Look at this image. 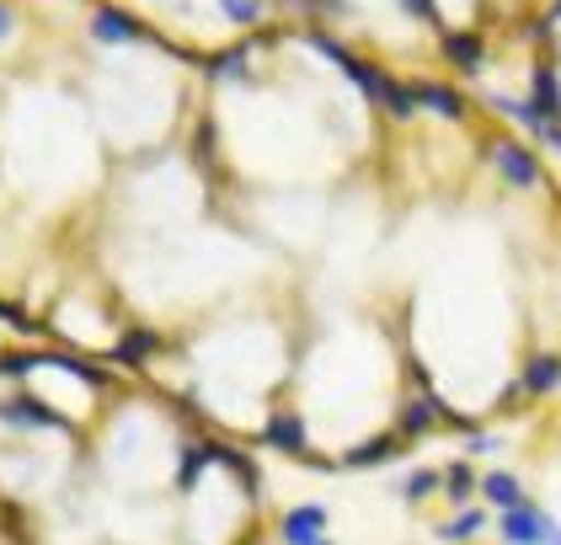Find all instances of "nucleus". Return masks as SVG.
<instances>
[{"label": "nucleus", "instance_id": "nucleus-1", "mask_svg": "<svg viewBox=\"0 0 561 545\" xmlns=\"http://www.w3.org/2000/svg\"><path fill=\"white\" fill-rule=\"evenodd\" d=\"M486 167L497 171L508 188H518V193L546 188V161L535 156L529 139H514V134H492V139H486Z\"/></svg>", "mask_w": 561, "mask_h": 545}, {"label": "nucleus", "instance_id": "nucleus-2", "mask_svg": "<svg viewBox=\"0 0 561 545\" xmlns=\"http://www.w3.org/2000/svg\"><path fill=\"white\" fill-rule=\"evenodd\" d=\"M497 541L503 545H561V519L546 503L524 498V503L497 513Z\"/></svg>", "mask_w": 561, "mask_h": 545}, {"label": "nucleus", "instance_id": "nucleus-3", "mask_svg": "<svg viewBox=\"0 0 561 545\" xmlns=\"http://www.w3.org/2000/svg\"><path fill=\"white\" fill-rule=\"evenodd\" d=\"M438 54L455 76L481 81L486 76V59H492V38L481 27H438Z\"/></svg>", "mask_w": 561, "mask_h": 545}, {"label": "nucleus", "instance_id": "nucleus-4", "mask_svg": "<svg viewBox=\"0 0 561 545\" xmlns=\"http://www.w3.org/2000/svg\"><path fill=\"white\" fill-rule=\"evenodd\" d=\"M0 428H16V433H65V412L48 407L44 396H33V390H11L0 401Z\"/></svg>", "mask_w": 561, "mask_h": 545}, {"label": "nucleus", "instance_id": "nucleus-5", "mask_svg": "<svg viewBox=\"0 0 561 545\" xmlns=\"http://www.w3.org/2000/svg\"><path fill=\"white\" fill-rule=\"evenodd\" d=\"M561 390V353L557 348H535L524 364H518V379L508 390V401H551Z\"/></svg>", "mask_w": 561, "mask_h": 545}, {"label": "nucleus", "instance_id": "nucleus-6", "mask_svg": "<svg viewBox=\"0 0 561 545\" xmlns=\"http://www.w3.org/2000/svg\"><path fill=\"white\" fill-rule=\"evenodd\" d=\"M481 107L492 113V118H503L508 128H518L529 145H546V134H551V118L529 102V96H508V91H481Z\"/></svg>", "mask_w": 561, "mask_h": 545}, {"label": "nucleus", "instance_id": "nucleus-7", "mask_svg": "<svg viewBox=\"0 0 561 545\" xmlns=\"http://www.w3.org/2000/svg\"><path fill=\"white\" fill-rule=\"evenodd\" d=\"M278 545H332L327 503H295L278 513Z\"/></svg>", "mask_w": 561, "mask_h": 545}, {"label": "nucleus", "instance_id": "nucleus-8", "mask_svg": "<svg viewBox=\"0 0 561 545\" xmlns=\"http://www.w3.org/2000/svg\"><path fill=\"white\" fill-rule=\"evenodd\" d=\"M262 444L278 450V455H289V461H310V422H305V412L278 407L273 418L262 422Z\"/></svg>", "mask_w": 561, "mask_h": 545}, {"label": "nucleus", "instance_id": "nucleus-9", "mask_svg": "<svg viewBox=\"0 0 561 545\" xmlns=\"http://www.w3.org/2000/svg\"><path fill=\"white\" fill-rule=\"evenodd\" d=\"M417 91V113H433L438 124H466L471 118V102H466V91L449 81H438V76H423V81H412Z\"/></svg>", "mask_w": 561, "mask_h": 545}, {"label": "nucleus", "instance_id": "nucleus-10", "mask_svg": "<svg viewBox=\"0 0 561 545\" xmlns=\"http://www.w3.org/2000/svg\"><path fill=\"white\" fill-rule=\"evenodd\" d=\"M412 444L396 433V428H386V433H375V439H358L347 455H337L332 461V470H380V465H390V461H401Z\"/></svg>", "mask_w": 561, "mask_h": 545}, {"label": "nucleus", "instance_id": "nucleus-11", "mask_svg": "<svg viewBox=\"0 0 561 545\" xmlns=\"http://www.w3.org/2000/svg\"><path fill=\"white\" fill-rule=\"evenodd\" d=\"M91 38L107 43V48H124V43H145L150 27H145L134 11H124V5H96V11H91Z\"/></svg>", "mask_w": 561, "mask_h": 545}, {"label": "nucleus", "instance_id": "nucleus-12", "mask_svg": "<svg viewBox=\"0 0 561 545\" xmlns=\"http://www.w3.org/2000/svg\"><path fill=\"white\" fill-rule=\"evenodd\" d=\"M524 498H529V492H524V476H518V470H508V465H486V470L476 476V503L492 508V513L524 503Z\"/></svg>", "mask_w": 561, "mask_h": 545}, {"label": "nucleus", "instance_id": "nucleus-13", "mask_svg": "<svg viewBox=\"0 0 561 545\" xmlns=\"http://www.w3.org/2000/svg\"><path fill=\"white\" fill-rule=\"evenodd\" d=\"M219 465V439H187L182 450H176V476L172 487L176 492H193L198 481H204V470Z\"/></svg>", "mask_w": 561, "mask_h": 545}, {"label": "nucleus", "instance_id": "nucleus-14", "mask_svg": "<svg viewBox=\"0 0 561 545\" xmlns=\"http://www.w3.org/2000/svg\"><path fill=\"white\" fill-rule=\"evenodd\" d=\"M476 476H481V465H476L471 455H455L449 465H438V498L449 508L476 503Z\"/></svg>", "mask_w": 561, "mask_h": 545}, {"label": "nucleus", "instance_id": "nucleus-15", "mask_svg": "<svg viewBox=\"0 0 561 545\" xmlns=\"http://www.w3.org/2000/svg\"><path fill=\"white\" fill-rule=\"evenodd\" d=\"M156 353H161V332L156 327H124L113 337V364H124V370H145Z\"/></svg>", "mask_w": 561, "mask_h": 545}, {"label": "nucleus", "instance_id": "nucleus-16", "mask_svg": "<svg viewBox=\"0 0 561 545\" xmlns=\"http://www.w3.org/2000/svg\"><path fill=\"white\" fill-rule=\"evenodd\" d=\"M529 102H535L551 124H561V70L551 59H535V65H529Z\"/></svg>", "mask_w": 561, "mask_h": 545}, {"label": "nucleus", "instance_id": "nucleus-17", "mask_svg": "<svg viewBox=\"0 0 561 545\" xmlns=\"http://www.w3.org/2000/svg\"><path fill=\"white\" fill-rule=\"evenodd\" d=\"M486 524H492V508H481V503L449 508V519L438 524V541H449V545H471L476 535H486Z\"/></svg>", "mask_w": 561, "mask_h": 545}, {"label": "nucleus", "instance_id": "nucleus-18", "mask_svg": "<svg viewBox=\"0 0 561 545\" xmlns=\"http://www.w3.org/2000/svg\"><path fill=\"white\" fill-rule=\"evenodd\" d=\"M438 498V465H412L407 476H401V503L423 508Z\"/></svg>", "mask_w": 561, "mask_h": 545}, {"label": "nucleus", "instance_id": "nucleus-19", "mask_svg": "<svg viewBox=\"0 0 561 545\" xmlns=\"http://www.w3.org/2000/svg\"><path fill=\"white\" fill-rule=\"evenodd\" d=\"M219 11H225L230 27H257L262 11H267V0H219Z\"/></svg>", "mask_w": 561, "mask_h": 545}, {"label": "nucleus", "instance_id": "nucleus-20", "mask_svg": "<svg viewBox=\"0 0 561 545\" xmlns=\"http://www.w3.org/2000/svg\"><path fill=\"white\" fill-rule=\"evenodd\" d=\"M0 327H5V332H16V337H44V327H38L22 305H11V299H0Z\"/></svg>", "mask_w": 561, "mask_h": 545}, {"label": "nucleus", "instance_id": "nucleus-21", "mask_svg": "<svg viewBox=\"0 0 561 545\" xmlns=\"http://www.w3.org/2000/svg\"><path fill=\"white\" fill-rule=\"evenodd\" d=\"M396 5H401V11L412 16V22H423V27H433V33L444 27V16H438V0H396Z\"/></svg>", "mask_w": 561, "mask_h": 545}, {"label": "nucleus", "instance_id": "nucleus-22", "mask_svg": "<svg viewBox=\"0 0 561 545\" xmlns=\"http://www.w3.org/2000/svg\"><path fill=\"white\" fill-rule=\"evenodd\" d=\"M466 455H471V461H486V455H497V433H486V428H471V433H466Z\"/></svg>", "mask_w": 561, "mask_h": 545}, {"label": "nucleus", "instance_id": "nucleus-23", "mask_svg": "<svg viewBox=\"0 0 561 545\" xmlns=\"http://www.w3.org/2000/svg\"><path fill=\"white\" fill-rule=\"evenodd\" d=\"M16 22H22V16H16V5H11V0H0V43L16 33Z\"/></svg>", "mask_w": 561, "mask_h": 545}, {"label": "nucleus", "instance_id": "nucleus-24", "mask_svg": "<svg viewBox=\"0 0 561 545\" xmlns=\"http://www.w3.org/2000/svg\"><path fill=\"white\" fill-rule=\"evenodd\" d=\"M546 150H561V124L551 128V134H546Z\"/></svg>", "mask_w": 561, "mask_h": 545}]
</instances>
